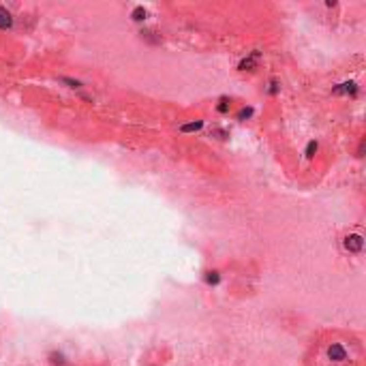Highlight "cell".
I'll return each instance as SVG.
<instances>
[{
  "mask_svg": "<svg viewBox=\"0 0 366 366\" xmlns=\"http://www.w3.org/2000/svg\"><path fill=\"white\" fill-rule=\"evenodd\" d=\"M360 364V345L353 339L345 336H330L321 340L317 356L313 358V366H358Z\"/></svg>",
  "mask_w": 366,
  "mask_h": 366,
  "instance_id": "obj_1",
  "label": "cell"
},
{
  "mask_svg": "<svg viewBox=\"0 0 366 366\" xmlns=\"http://www.w3.org/2000/svg\"><path fill=\"white\" fill-rule=\"evenodd\" d=\"M343 244H345V249L349 251V253H360V251L364 249V238L360 234H349L345 238Z\"/></svg>",
  "mask_w": 366,
  "mask_h": 366,
  "instance_id": "obj_2",
  "label": "cell"
},
{
  "mask_svg": "<svg viewBox=\"0 0 366 366\" xmlns=\"http://www.w3.org/2000/svg\"><path fill=\"white\" fill-rule=\"evenodd\" d=\"M13 26V15L7 7H0V30H9Z\"/></svg>",
  "mask_w": 366,
  "mask_h": 366,
  "instance_id": "obj_3",
  "label": "cell"
},
{
  "mask_svg": "<svg viewBox=\"0 0 366 366\" xmlns=\"http://www.w3.org/2000/svg\"><path fill=\"white\" fill-rule=\"evenodd\" d=\"M257 58H259V52H253L249 58H244V60L238 64V69H240V71H251L253 67H255V60H257Z\"/></svg>",
  "mask_w": 366,
  "mask_h": 366,
  "instance_id": "obj_4",
  "label": "cell"
},
{
  "mask_svg": "<svg viewBox=\"0 0 366 366\" xmlns=\"http://www.w3.org/2000/svg\"><path fill=\"white\" fill-rule=\"evenodd\" d=\"M204 127V120H195V122H188V125H182L180 127V133H195Z\"/></svg>",
  "mask_w": 366,
  "mask_h": 366,
  "instance_id": "obj_5",
  "label": "cell"
},
{
  "mask_svg": "<svg viewBox=\"0 0 366 366\" xmlns=\"http://www.w3.org/2000/svg\"><path fill=\"white\" fill-rule=\"evenodd\" d=\"M336 92H347V94H358V84L356 81H345L336 88Z\"/></svg>",
  "mask_w": 366,
  "mask_h": 366,
  "instance_id": "obj_6",
  "label": "cell"
},
{
  "mask_svg": "<svg viewBox=\"0 0 366 366\" xmlns=\"http://www.w3.org/2000/svg\"><path fill=\"white\" fill-rule=\"evenodd\" d=\"M131 17H133V22H144L146 17H148V11H146L144 7H135Z\"/></svg>",
  "mask_w": 366,
  "mask_h": 366,
  "instance_id": "obj_7",
  "label": "cell"
},
{
  "mask_svg": "<svg viewBox=\"0 0 366 366\" xmlns=\"http://www.w3.org/2000/svg\"><path fill=\"white\" fill-rule=\"evenodd\" d=\"M317 150H319V144H317V141H315V139H313V141H309V146H306L304 155H306V157H309V158H313V157H315V155H317Z\"/></svg>",
  "mask_w": 366,
  "mask_h": 366,
  "instance_id": "obj_8",
  "label": "cell"
},
{
  "mask_svg": "<svg viewBox=\"0 0 366 366\" xmlns=\"http://www.w3.org/2000/svg\"><path fill=\"white\" fill-rule=\"evenodd\" d=\"M229 105H232V103H229V99L223 97L221 101H218V105H216V111H218V114H227V111H229Z\"/></svg>",
  "mask_w": 366,
  "mask_h": 366,
  "instance_id": "obj_9",
  "label": "cell"
},
{
  "mask_svg": "<svg viewBox=\"0 0 366 366\" xmlns=\"http://www.w3.org/2000/svg\"><path fill=\"white\" fill-rule=\"evenodd\" d=\"M253 114H255V109H253V107H242L238 111V120H249Z\"/></svg>",
  "mask_w": 366,
  "mask_h": 366,
  "instance_id": "obj_10",
  "label": "cell"
},
{
  "mask_svg": "<svg viewBox=\"0 0 366 366\" xmlns=\"http://www.w3.org/2000/svg\"><path fill=\"white\" fill-rule=\"evenodd\" d=\"M218 281H221V274H218V272H208V274H206V283H208V285H218Z\"/></svg>",
  "mask_w": 366,
  "mask_h": 366,
  "instance_id": "obj_11",
  "label": "cell"
},
{
  "mask_svg": "<svg viewBox=\"0 0 366 366\" xmlns=\"http://www.w3.org/2000/svg\"><path fill=\"white\" fill-rule=\"evenodd\" d=\"M50 360H52V364H54V366H62L64 364V356H62V353H52V356H50Z\"/></svg>",
  "mask_w": 366,
  "mask_h": 366,
  "instance_id": "obj_12",
  "label": "cell"
},
{
  "mask_svg": "<svg viewBox=\"0 0 366 366\" xmlns=\"http://www.w3.org/2000/svg\"><path fill=\"white\" fill-rule=\"evenodd\" d=\"M62 81H64V84H69L71 88H79V86H81V81H79V79H69V78H62Z\"/></svg>",
  "mask_w": 366,
  "mask_h": 366,
  "instance_id": "obj_13",
  "label": "cell"
},
{
  "mask_svg": "<svg viewBox=\"0 0 366 366\" xmlns=\"http://www.w3.org/2000/svg\"><path fill=\"white\" fill-rule=\"evenodd\" d=\"M268 92H270V94H279V84H276V81H272V84H270V88H268Z\"/></svg>",
  "mask_w": 366,
  "mask_h": 366,
  "instance_id": "obj_14",
  "label": "cell"
}]
</instances>
